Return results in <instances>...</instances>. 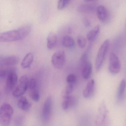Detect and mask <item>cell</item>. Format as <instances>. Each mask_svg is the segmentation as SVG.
<instances>
[{
    "label": "cell",
    "instance_id": "obj_24",
    "mask_svg": "<svg viewBox=\"0 0 126 126\" xmlns=\"http://www.w3.org/2000/svg\"><path fill=\"white\" fill-rule=\"evenodd\" d=\"M30 97L35 102H38L40 99V95L38 90L30 91Z\"/></svg>",
    "mask_w": 126,
    "mask_h": 126
},
{
    "label": "cell",
    "instance_id": "obj_2",
    "mask_svg": "<svg viewBox=\"0 0 126 126\" xmlns=\"http://www.w3.org/2000/svg\"><path fill=\"white\" fill-rule=\"evenodd\" d=\"M110 46V40L109 39H106L103 42L99 49L95 62L96 70L97 71L100 70L101 68L109 50Z\"/></svg>",
    "mask_w": 126,
    "mask_h": 126
},
{
    "label": "cell",
    "instance_id": "obj_3",
    "mask_svg": "<svg viewBox=\"0 0 126 126\" xmlns=\"http://www.w3.org/2000/svg\"><path fill=\"white\" fill-rule=\"evenodd\" d=\"M14 113L12 107L8 103H4L0 109V124L2 126H8Z\"/></svg>",
    "mask_w": 126,
    "mask_h": 126
},
{
    "label": "cell",
    "instance_id": "obj_26",
    "mask_svg": "<svg viewBox=\"0 0 126 126\" xmlns=\"http://www.w3.org/2000/svg\"><path fill=\"white\" fill-rule=\"evenodd\" d=\"M77 43L79 47L83 48L85 47L87 45V40L84 37L79 36L78 37L77 39Z\"/></svg>",
    "mask_w": 126,
    "mask_h": 126
},
{
    "label": "cell",
    "instance_id": "obj_28",
    "mask_svg": "<svg viewBox=\"0 0 126 126\" xmlns=\"http://www.w3.org/2000/svg\"><path fill=\"white\" fill-rule=\"evenodd\" d=\"M77 80V77L75 74H70L67 76L66 81L68 84H74Z\"/></svg>",
    "mask_w": 126,
    "mask_h": 126
},
{
    "label": "cell",
    "instance_id": "obj_20",
    "mask_svg": "<svg viewBox=\"0 0 126 126\" xmlns=\"http://www.w3.org/2000/svg\"><path fill=\"white\" fill-rule=\"evenodd\" d=\"M126 87V81L125 79H122L121 81L117 93V99L119 101L122 100Z\"/></svg>",
    "mask_w": 126,
    "mask_h": 126
},
{
    "label": "cell",
    "instance_id": "obj_5",
    "mask_svg": "<svg viewBox=\"0 0 126 126\" xmlns=\"http://www.w3.org/2000/svg\"><path fill=\"white\" fill-rule=\"evenodd\" d=\"M52 98L51 96H48L45 101L42 109L41 117L44 122H48L50 120L52 114Z\"/></svg>",
    "mask_w": 126,
    "mask_h": 126
},
{
    "label": "cell",
    "instance_id": "obj_16",
    "mask_svg": "<svg viewBox=\"0 0 126 126\" xmlns=\"http://www.w3.org/2000/svg\"><path fill=\"white\" fill-rule=\"evenodd\" d=\"M92 64L88 61L82 68V76L84 79H89L91 76L92 72Z\"/></svg>",
    "mask_w": 126,
    "mask_h": 126
},
{
    "label": "cell",
    "instance_id": "obj_29",
    "mask_svg": "<svg viewBox=\"0 0 126 126\" xmlns=\"http://www.w3.org/2000/svg\"><path fill=\"white\" fill-rule=\"evenodd\" d=\"M74 88V84H68L65 90V95H70L73 91Z\"/></svg>",
    "mask_w": 126,
    "mask_h": 126
},
{
    "label": "cell",
    "instance_id": "obj_25",
    "mask_svg": "<svg viewBox=\"0 0 126 126\" xmlns=\"http://www.w3.org/2000/svg\"><path fill=\"white\" fill-rule=\"evenodd\" d=\"M71 1L70 0H60L58 1L57 8L59 10L63 9L68 5Z\"/></svg>",
    "mask_w": 126,
    "mask_h": 126
},
{
    "label": "cell",
    "instance_id": "obj_12",
    "mask_svg": "<svg viewBox=\"0 0 126 126\" xmlns=\"http://www.w3.org/2000/svg\"><path fill=\"white\" fill-rule=\"evenodd\" d=\"M77 102V99L70 95H65L63 97L62 103V107L64 110H66L74 107Z\"/></svg>",
    "mask_w": 126,
    "mask_h": 126
},
{
    "label": "cell",
    "instance_id": "obj_7",
    "mask_svg": "<svg viewBox=\"0 0 126 126\" xmlns=\"http://www.w3.org/2000/svg\"><path fill=\"white\" fill-rule=\"evenodd\" d=\"M65 56L62 50H58L55 52L51 57V62L53 66L57 69L62 68L64 65Z\"/></svg>",
    "mask_w": 126,
    "mask_h": 126
},
{
    "label": "cell",
    "instance_id": "obj_17",
    "mask_svg": "<svg viewBox=\"0 0 126 126\" xmlns=\"http://www.w3.org/2000/svg\"><path fill=\"white\" fill-rule=\"evenodd\" d=\"M33 60L34 55L33 53L32 52L28 53L21 62V67L24 69L29 68L31 67Z\"/></svg>",
    "mask_w": 126,
    "mask_h": 126
},
{
    "label": "cell",
    "instance_id": "obj_18",
    "mask_svg": "<svg viewBox=\"0 0 126 126\" xmlns=\"http://www.w3.org/2000/svg\"><path fill=\"white\" fill-rule=\"evenodd\" d=\"M57 42V37L56 34L53 32L49 33L47 39V47L49 50L53 48Z\"/></svg>",
    "mask_w": 126,
    "mask_h": 126
},
{
    "label": "cell",
    "instance_id": "obj_10",
    "mask_svg": "<svg viewBox=\"0 0 126 126\" xmlns=\"http://www.w3.org/2000/svg\"><path fill=\"white\" fill-rule=\"evenodd\" d=\"M19 61V58L15 55L1 56L0 57V67H11L17 64Z\"/></svg>",
    "mask_w": 126,
    "mask_h": 126
},
{
    "label": "cell",
    "instance_id": "obj_11",
    "mask_svg": "<svg viewBox=\"0 0 126 126\" xmlns=\"http://www.w3.org/2000/svg\"><path fill=\"white\" fill-rule=\"evenodd\" d=\"M94 0L91 2H86L79 5L77 8V11L79 13H90L96 10L97 5L94 3Z\"/></svg>",
    "mask_w": 126,
    "mask_h": 126
},
{
    "label": "cell",
    "instance_id": "obj_1",
    "mask_svg": "<svg viewBox=\"0 0 126 126\" xmlns=\"http://www.w3.org/2000/svg\"><path fill=\"white\" fill-rule=\"evenodd\" d=\"M31 30V26L26 25L14 30L2 32L0 34V41L8 43L21 40L27 37Z\"/></svg>",
    "mask_w": 126,
    "mask_h": 126
},
{
    "label": "cell",
    "instance_id": "obj_4",
    "mask_svg": "<svg viewBox=\"0 0 126 126\" xmlns=\"http://www.w3.org/2000/svg\"><path fill=\"white\" fill-rule=\"evenodd\" d=\"M29 80L28 77L26 75L22 76L20 79L19 84L14 89L12 94L15 98L22 96L28 89Z\"/></svg>",
    "mask_w": 126,
    "mask_h": 126
},
{
    "label": "cell",
    "instance_id": "obj_6",
    "mask_svg": "<svg viewBox=\"0 0 126 126\" xmlns=\"http://www.w3.org/2000/svg\"><path fill=\"white\" fill-rule=\"evenodd\" d=\"M121 68V62L116 54L110 53L109 59L108 70L110 73L116 74L120 72Z\"/></svg>",
    "mask_w": 126,
    "mask_h": 126
},
{
    "label": "cell",
    "instance_id": "obj_30",
    "mask_svg": "<svg viewBox=\"0 0 126 126\" xmlns=\"http://www.w3.org/2000/svg\"><path fill=\"white\" fill-rule=\"evenodd\" d=\"M82 21L85 26L86 28L90 27L91 26V22L87 17H84L82 18Z\"/></svg>",
    "mask_w": 126,
    "mask_h": 126
},
{
    "label": "cell",
    "instance_id": "obj_15",
    "mask_svg": "<svg viewBox=\"0 0 126 126\" xmlns=\"http://www.w3.org/2000/svg\"><path fill=\"white\" fill-rule=\"evenodd\" d=\"M17 107L23 111L28 112L31 107V104L25 97H20L17 102Z\"/></svg>",
    "mask_w": 126,
    "mask_h": 126
},
{
    "label": "cell",
    "instance_id": "obj_19",
    "mask_svg": "<svg viewBox=\"0 0 126 126\" xmlns=\"http://www.w3.org/2000/svg\"><path fill=\"white\" fill-rule=\"evenodd\" d=\"M100 26L96 25L88 33L87 38L89 42H92L95 39L100 32Z\"/></svg>",
    "mask_w": 126,
    "mask_h": 126
},
{
    "label": "cell",
    "instance_id": "obj_14",
    "mask_svg": "<svg viewBox=\"0 0 126 126\" xmlns=\"http://www.w3.org/2000/svg\"><path fill=\"white\" fill-rule=\"evenodd\" d=\"M95 81L94 79L90 80L87 83L83 91V95L85 98H88L93 95L95 88Z\"/></svg>",
    "mask_w": 126,
    "mask_h": 126
},
{
    "label": "cell",
    "instance_id": "obj_21",
    "mask_svg": "<svg viewBox=\"0 0 126 126\" xmlns=\"http://www.w3.org/2000/svg\"><path fill=\"white\" fill-rule=\"evenodd\" d=\"M62 43L63 46L68 48L73 47L75 41L72 37L68 35L64 36L62 39Z\"/></svg>",
    "mask_w": 126,
    "mask_h": 126
},
{
    "label": "cell",
    "instance_id": "obj_23",
    "mask_svg": "<svg viewBox=\"0 0 126 126\" xmlns=\"http://www.w3.org/2000/svg\"><path fill=\"white\" fill-rule=\"evenodd\" d=\"M28 89L29 91L38 90L37 82L34 78L31 79L29 80Z\"/></svg>",
    "mask_w": 126,
    "mask_h": 126
},
{
    "label": "cell",
    "instance_id": "obj_13",
    "mask_svg": "<svg viewBox=\"0 0 126 126\" xmlns=\"http://www.w3.org/2000/svg\"><path fill=\"white\" fill-rule=\"evenodd\" d=\"M96 15L99 20L103 23L107 21L109 17V13L107 8L103 5H99L97 7Z\"/></svg>",
    "mask_w": 126,
    "mask_h": 126
},
{
    "label": "cell",
    "instance_id": "obj_27",
    "mask_svg": "<svg viewBox=\"0 0 126 126\" xmlns=\"http://www.w3.org/2000/svg\"><path fill=\"white\" fill-rule=\"evenodd\" d=\"M88 54L87 53H84L80 57L79 60V65L82 68L86 63L88 62Z\"/></svg>",
    "mask_w": 126,
    "mask_h": 126
},
{
    "label": "cell",
    "instance_id": "obj_9",
    "mask_svg": "<svg viewBox=\"0 0 126 126\" xmlns=\"http://www.w3.org/2000/svg\"><path fill=\"white\" fill-rule=\"evenodd\" d=\"M18 77L16 70L12 72L6 79L5 91L7 93H10L14 90L16 85Z\"/></svg>",
    "mask_w": 126,
    "mask_h": 126
},
{
    "label": "cell",
    "instance_id": "obj_8",
    "mask_svg": "<svg viewBox=\"0 0 126 126\" xmlns=\"http://www.w3.org/2000/svg\"><path fill=\"white\" fill-rule=\"evenodd\" d=\"M108 111L106 105L104 102L102 103L99 106L96 119V124L97 126H105L107 121Z\"/></svg>",
    "mask_w": 126,
    "mask_h": 126
},
{
    "label": "cell",
    "instance_id": "obj_22",
    "mask_svg": "<svg viewBox=\"0 0 126 126\" xmlns=\"http://www.w3.org/2000/svg\"><path fill=\"white\" fill-rule=\"evenodd\" d=\"M15 70H16L14 67L7 68L3 69L1 68L0 70V79H6L12 72Z\"/></svg>",
    "mask_w": 126,
    "mask_h": 126
}]
</instances>
